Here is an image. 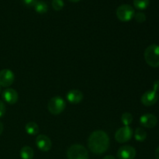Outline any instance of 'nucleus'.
<instances>
[{
	"label": "nucleus",
	"mask_w": 159,
	"mask_h": 159,
	"mask_svg": "<svg viewBox=\"0 0 159 159\" xmlns=\"http://www.w3.org/2000/svg\"><path fill=\"white\" fill-rule=\"evenodd\" d=\"M88 147L89 150L96 155L105 153L110 147L108 134L101 130L93 131L88 139Z\"/></svg>",
	"instance_id": "obj_1"
},
{
	"label": "nucleus",
	"mask_w": 159,
	"mask_h": 159,
	"mask_svg": "<svg viewBox=\"0 0 159 159\" xmlns=\"http://www.w3.org/2000/svg\"><path fill=\"white\" fill-rule=\"evenodd\" d=\"M144 59L149 66L152 68L159 67V45L152 44L144 51Z\"/></svg>",
	"instance_id": "obj_2"
},
{
	"label": "nucleus",
	"mask_w": 159,
	"mask_h": 159,
	"mask_svg": "<svg viewBox=\"0 0 159 159\" xmlns=\"http://www.w3.org/2000/svg\"><path fill=\"white\" fill-rule=\"evenodd\" d=\"M66 102L60 96H54L49 100L48 103V111L53 115H58L65 110Z\"/></svg>",
	"instance_id": "obj_3"
},
{
	"label": "nucleus",
	"mask_w": 159,
	"mask_h": 159,
	"mask_svg": "<svg viewBox=\"0 0 159 159\" xmlns=\"http://www.w3.org/2000/svg\"><path fill=\"white\" fill-rule=\"evenodd\" d=\"M68 159H89V152L81 144H73L67 151Z\"/></svg>",
	"instance_id": "obj_4"
},
{
	"label": "nucleus",
	"mask_w": 159,
	"mask_h": 159,
	"mask_svg": "<svg viewBox=\"0 0 159 159\" xmlns=\"http://www.w3.org/2000/svg\"><path fill=\"white\" fill-rule=\"evenodd\" d=\"M116 16L120 21L128 22L130 21L134 17L135 11L131 6L128 4H124L120 6L116 9Z\"/></svg>",
	"instance_id": "obj_5"
},
{
	"label": "nucleus",
	"mask_w": 159,
	"mask_h": 159,
	"mask_svg": "<svg viewBox=\"0 0 159 159\" xmlns=\"http://www.w3.org/2000/svg\"><path fill=\"white\" fill-rule=\"evenodd\" d=\"M133 130L129 126H124L118 129L115 133V139L118 143H126L131 139L133 136Z\"/></svg>",
	"instance_id": "obj_6"
},
{
	"label": "nucleus",
	"mask_w": 159,
	"mask_h": 159,
	"mask_svg": "<svg viewBox=\"0 0 159 159\" xmlns=\"http://www.w3.org/2000/svg\"><path fill=\"white\" fill-rule=\"evenodd\" d=\"M14 80L15 75L11 70L6 68L0 71V86L7 88L13 83Z\"/></svg>",
	"instance_id": "obj_7"
},
{
	"label": "nucleus",
	"mask_w": 159,
	"mask_h": 159,
	"mask_svg": "<svg viewBox=\"0 0 159 159\" xmlns=\"http://www.w3.org/2000/svg\"><path fill=\"white\" fill-rule=\"evenodd\" d=\"M158 99V92L155 90H150L147 91L142 95L141 98V101L143 105L146 107H151V106L155 105Z\"/></svg>",
	"instance_id": "obj_8"
},
{
	"label": "nucleus",
	"mask_w": 159,
	"mask_h": 159,
	"mask_svg": "<svg viewBox=\"0 0 159 159\" xmlns=\"http://www.w3.org/2000/svg\"><path fill=\"white\" fill-rule=\"evenodd\" d=\"M135 157L136 150L130 145L122 146L117 152V158L119 159H134Z\"/></svg>",
	"instance_id": "obj_9"
},
{
	"label": "nucleus",
	"mask_w": 159,
	"mask_h": 159,
	"mask_svg": "<svg viewBox=\"0 0 159 159\" xmlns=\"http://www.w3.org/2000/svg\"><path fill=\"white\" fill-rule=\"evenodd\" d=\"M36 145L42 152H48L52 147V142L48 136L44 134L38 135L36 138Z\"/></svg>",
	"instance_id": "obj_10"
},
{
	"label": "nucleus",
	"mask_w": 159,
	"mask_h": 159,
	"mask_svg": "<svg viewBox=\"0 0 159 159\" xmlns=\"http://www.w3.org/2000/svg\"><path fill=\"white\" fill-rule=\"evenodd\" d=\"M158 124V119L152 113H146L140 117V124L146 128H153Z\"/></svg>",
	"instance_id": "obj_11"
},
{
	"label": "nucleus",
	"mask_w": 159,
	"mask_h": 159,
	"mask_svg": "<svg viewBox=\"0 0 159 159\" xmlns=\"http://www.w3.org/2000/svg\"><path fill=\"white\" fill-rule=\"evenodd\" d=\"M2 99L8 104L13 105L18 101L19 96L17 92L12 88H7L2 92Z\"/></svg>",
	"instance_id": "obj_12"
},
{
	"label": "nucleus",
	"mask_w": 159,
	"mask_h": 159,
	"mask_svg": "<svg viewBox=\"0 0 159 159\" xmlns=\"http://www.w3.org/2000/svg\"><path fill=\"white\" fill-rule=\"evenodd\" d=\"M66 99L70 103L78 104L83 99V93L78 89H71L67 93Z\"/></svg>",
	"instance_id": "obj_13"
},
{
	"label": "nucleus",
	"mask_w": 159,
	"mask_h": 159,
	"mask_svg": "<svg viewBox=\"0 0 159 159\" xmlns=\"http://www.w3.org/2000/svg\"><path fill=\"white\" fill-rule=\"evenodd\" d=\"M34 156V152L30 146H24L20 150V157L22 159H33Z\"/></svg>",
	"instance_id": "obj_14"
},
{
	"label": "nucleus",
	"mask_w": 159,
	"mask_h": 159,
	"mask_svg": "<svg viewBox=\"0 0 159 159\" xmlns=\"http://www.w3.org/2000/svg\"><path fill=\"white\" fill-rule=\"evenodd\" d=\"M25 130L28 134L34 136V135H37L38 134L39 127L35 122H29L26 124Z\"/></svg>",
	"instance_id": "obj_15"
},
{
	"label": "nucleus",
	"mask_w": 159,
	"mask_h": 159,
	"mask_svg": "<svg viewBox=\"0 0 159 159\" xmlns=\"http://www.w3.org/2000/svg\"><path fill=\"white\" fill-rule=\"evenodd\" d=\"M34 9L37 13L44 14L48 12V6L45 2L40 1L36 3V5L34 6Z\"/></svg>",
	"instance_id": "obj_16"
},
{
	"label": "nucleus",
	"mask_w": 159,
	"mask_h": 159,
	"mask_svg": "<svg viewBox=\"0 0 159 159\" xmlns=\"http://www.w3.org/2000/svg\"><path fill=\"white\" fill-rule=\"evenodd\" d=\"M134 6L138 10L146 9L149 6L150 0H134Z\"/></svg>",
	"instance_id": "obj_17"
},
{
	"label": "nucleus",
	"mask_w": 159,
	"mask_h": 159,
	"mask_svg": "<svg viewBox=\"0 0 159 159\" xmlns=\"http://www.w3.org/2000/svg\"><path fill=\"white\" fill-rule=\"evenodd\" d=\"M134 138L138 141H144L147 138V132L141 127H138L135 130Z\"/></svg>",
	"instance_id": "obj_18"
},
{
	"label": "nucleus",
	"mask_w": 159,
	"mask_h": 159,
	"mask_svg": "<svg viewBox=\"0 0 159 159\" xmlns=\"http://www.w3.org/2000/svg\"><path fill=\"white\" fill-rule=\"evenodd\" d=\"M132 121H133V116L131 113H127V112L123 113L121 116V122L124 126H129L131 124Z\"/></svg>",
	"instance_id": "obj_19"
},
{
	"label": "nucleus",
	"mask_w": 159,
	"mask_h": 159,
	"mask_svg": "<svg viewBox=\"0 0 159 159\" xmlns=\"http://www.w3.org/2000/svg\"><path fill=\"white\" fill-rule=\"evenodd\" d=\"M65 3L63 0H52V7L55 11H60L63 9Z\"/></svg>",
	"instance_id": "obj_20"
},
{
	"label": "nucleus",
	"mask_w": 159,
	"mask_h": 159,
	"mask_svg": "<svg viewBox=\"0 0 159 159\" xmlns=\"http://www.w3.org/2000/svg\"><path fill=\"white\" fill-rule=\"evenodd\" d=\"M134 18L138 23H142L146 20V16L144 12H137V13H135Z\"/></svg>",
	"instance_id": "obj_21"
},
{
	"label": "nucleus",
	"mask_w": 159,
	"mask_h": 159,
	"mask_svg": "<svg viewBox=\"0 0 159 159\" xmlns=\"http://www.w3.org/2000/svg\"><path fill=\"white\" fill-rule=\"evenodd\" d=\"M37 0H23V2L24 3L25 6H28V7H32L36 5L37 2Z\"/></svg>",
	"instance_id": "obj_22"
},
{
	"label": "nucleus",
	"mask_w": 159,
	"mask_h": 159,
	"mask_svg": "<svg viewBox=\"0 0 159 159\" xmlns=\"http://www.w3.org/2000/svg\"><path fill=\"white\" fill-rule=\"evenodd\" d=\"M5 113H6V106L2 101L0 100V118L2 117Z\"/></svg>",
	"instance_id": "obj_23"
},
{
	"label": "nucleus",
	"mask_w": 159,
	"mask_h": 159,
	"mask_svg": "<svg viewBox=\"0 0 159 159\" xmlns=\"http://www.w3.org/2000/svg\"><path fill=\"white\" fill-rule=\"evenodd\" d=\"M153 90L158 92L159 91V80L155 81L153 84Z\"/></svg>",
	"instance_id": "obj_24"
},
{
	"label": "nucleus",
	"mask_w": 159,
	"mask_h": 159,
	"mask_svg": "<svg viewBox=\"0 0 159 159\" xmlns=\"http://www.w3.org/2000/svg\"><path fill=\"white\" fill-rule=\"evenodd\" d=\"M155 156L156 159H159V146L157 148V149L155 150Z\"/></svg>",
	"instance_id": "obj_25"
},
{
	"label": "nucleus",
	"mask_w": 159,
	"mask_h": 159,
	"mask_svg": "<svg viewBox=\"0 0 159 159\" xmlns=\"http://www.w3.org/2000/svg\"><path fill=\"white\" fill-rule=\"evenodd\" d=\"M102 159H116V158L113 155H107V156L104 157Z\"/></svg>",
	"instance_id": "obj_26"
},
{
	"label": "nucleus",
	"mask_w": 159,
	"mask_h": 159,
	"mask_svg": "<svg viewBox=\"0 0 159 159\" xmlns=\"http://www.w3.org/2000/svg\"><path fill=\"white\" fill-rule=\"evenodd\" d=\"M2 131H3V124L0 122V135L2 134Z\"/></svg>",
	"instance_id": "obj_27"
},
{
	"label": "nucleus",
	"mask_w": 159,
	"mask_h": 159,
	"mask_svg": "<svg viewBox=\"0 0 159 159\" xmlns=\"http://www.w3.org/2000/svg\"><path fill=\"white\" fill-rule=\"evenodd\" d=\"M68 1L71 2H79L80 0H68Z\"/></svg>",
	"instance_id": "obj_28"
},
{
	"label": "nucleus",
	"mask_w": 159,
	"mask_h": 159,
	"mask_svg": "<svg viewBox=\"0 0 159 159\" xmlns=\"http://www.w3.org/2000/svg\"><path fill=\"white\" fill-rule=\"evenodd\" d=\"M0 93H1V86H0Z\"/></svg>",
	"instance_id": "obj_29"
}]
</instances>
